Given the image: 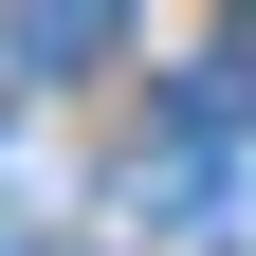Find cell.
Listing matches in <instances>:
<instances>
[{"mask_svg":"<svg viewBox=\"0 0 256 256\" xmlns=\"http://www.w3.org/2000/svg\"><path fill=\"white\" fill-rule=\"evenodd\" d=\"M146 238L256 256V128H238V146H146Z\"/></svg>","mask_w":256,"mask_h":256,"instance_id":"6da1fadb","label":"cell"},{"mask_svg":"<svg viewBox=\"0 0 256 256\" xmlns=\"http://www.w3.org/2000/svg\"><path fill=\"white\" fill-rule=\"evenodd\" d=\"M92 55H110V18H92V0H37V18H0V74H18V92L92 74Z\"/></svg>","mask_w":256,"mask_h":256,"instance_id":"7a4b0ae2","label":"cell"}]
</instances>
